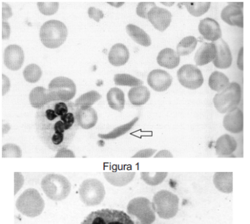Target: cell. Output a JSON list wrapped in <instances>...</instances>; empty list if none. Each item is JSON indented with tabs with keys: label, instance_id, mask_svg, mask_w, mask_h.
Returning <instances> with one entry per match:
<instances>
[{
	"label": "cell",
	"instance_id": "7c38bea8",
	"mask_svg": "<svg viewBox=\"0 0 250 224\" xmlns=\"http://www.w3.org/2000/svg\"><path fill=\"white\" fill-rule=\"evenodd\" d=\"M3 58V61L7 68L11 71H18L22 67L24 62L23 49L20 45H9L5 49Z\"/></svg>",
	"mask_w": 250,
	"mask_h": 224
},
{
	"label": "cell",
	"instance_id": "83f0119b",
	"mask_svg": "<svg viewBox=\"0 0 250 224\" xmlns=\"http://www.w3.org/2000/svg\"><path fill=\"white\" fill-rule=\"evenodd\" d=\"M126 32L129 37L138 44L145 47L151 45V40L148 34L138 26L132 24H128L126 26Z\"/></svg>",
	"mask_w": 250,
	"mask_h": 224
},
{
	"label": "cell",
	"instance_id": "2e32d148",
	"mask_svg": "<svg viewBox=\"0 0 250 224\" xmlns=\"http://www.w3.org/2000/svg\"><path fill=\"white\" fill-rule=\"evenodd\" d=\"M198 30L204 39L209 41H217L222 36L220 25L217 20L211 18H206L201 20Z\"/></svg>",
	"mask_w": 250,
	"mask_h": 224
},
{
	"label": "cell",
	"instance_id": "1f68e13d",
	"mask_svg": "<svg viewBox=\"0 0 250 224\" xmlns=\"http://www.w3.org/2000/svg\"><path fill=\"white\" fill-rule=\"evenodd\" d=\"M198 40L192 36L184 38L177 46V53L179 56H186L190 54L196 49Z\"/></svg>",
	"mask_w": 250,
	"mask_h": 224
},
{
	"label": "cell",
	"instance_id": "8d00e7d4",
	"mask_svg": "<svg viewBox=\"0 0 250 224\" xmlns=\"http://www.w3.org/2000/svg\"><path fill=\"white\" fill-rule=\"evenodd\" d=\"M114 81L117 85L135 87L143 84V81L128 74H117L114 77Z\"/></svg>",
	"mask_w": 250,
	"mask_h": 224
},
{
	"label": "cell",
	"instance_id": "ac0fdd59",
	"mask_svg": "<svg viewBox=\"0 0 250 224\" xmlns=\"http://www.w3.org/2000/svg\"><path fill=\"white\" fill-rule=\"evenodd\" d=\"M221 19L223 21L231 26H237L243 28V11L236 5H227L221 12Z\"/></svg>",
	"mask_w": 250,
	"mask_h": 224
},
{
	"label": "cell",
	"instance_id": "6da1fadb",
	"mask_svg": "<svg viewBox=\"0 0 250 224\" xmlns=\"http://www.w3.org/2000/svg\"><path fill=\"white\" fill-rule=\"evenodd\" d=\"M77 112L71 102H52L39 109L35 116L36 130L48 149L58 152L71 145L79 128Z\"/></svg>",
	"mask_w": 250,
	"mask_h": 224
},
{
	"label": "cell",
	"instance_id": "c3c4849f",
	"mask_svg": "<svg viewBox=\"0 0 250 224\" xmlns=\"http://www.w3.org/2000/svg\"><path fill=\"white\" fill-rule=\"evenodd\" d=\"M154 157L155 158H162V157L172 158V157H173V154L170 153V151H167V150H162V151L158 152Z\"/></svg>",
	"mask_w": 250,
	"mask_h": 224
},
{
	"label": "cell",
	"instance_id": "836d02e7",
	"mask_svg": "<svg viewBox=\"0 0 250 224\" xmlns=\"http://www.w3.org/2000/svg\"><path fill=\"white\" fill-rule=\"evenodd\" d=\"M182 4L185 5L190 14L196 17L205 14L211 7L210 2H186L182 3Z\"/></svg>",
	"mask_w": 250,
	"mask_h": 224
},
{
	"label": "cell",
	"instance_id": "ba28073f",
	"mask_svg": "<svg viewBox=\"0 0 250 224\" xmlns=\"http://www.w3.org/2000/svg\"><path fill=\"white\" fill-rule=\"evenodd\" d=\"M81 224H135L130 216L121 210L109 208L92 212Z\"/></svg>",
	"mask_w": 250,
	"mask_h": 224
},
{
	"label": "cell",
	"instance_id": "d590c367",
	"mask_svg": "<svg viewBox=\"0 0 250 224\" xmlns=\"http://www.w3.org/2000/svg\"><path fill=\"white\" fill-rule=\"evenodd\" d=\"M42 75L41 67L36 64H30L26 66L23 71V77L26 81L36 83L40 81Z\"/></svg>",
	"mask_w": 250,
	"mask_h": 224
},
{
	"label": "cell",
	"instance_id": "ab89813d",
	"mask_svg": "<svg viewBox=\"0 0 250 224\" xmlns=\"http://www.w3.org/2000/svg\"><path fill=\"white\" fill-rule=\"evenodd\" d=\"M155 6L154 2H140L136 7V13L140 17L147 20L149 11Z\"/></svg>",
	"mask_w": 250,
	"mask_h": 224
},
{
	"label": "cell",
	"instance_id": "ee69618b",
	"mask_svg": "<svg viewBox=\"0 0 250 224\" xmlns=\"http://www.w3.org/2000/svg\"><path fill=\"white\" fill-rule=\"evenodd\" d=\"M2 11H1V16H2L3 21H6V20L12 17V9L11 7L6 3L2 2Z\"/></svg>",
	"mask_w": 250,
	"mask_h": 224
},
{
	"label": "cell",
	"instance_id": "60d3db41",
	"mask_svg": "<svg viewBox=\"0 0 250 224\" xmlns=\"http://www.w3.org/2000/svg\"><path fill=\"white\" fill-rule=\"evenodd\" d=\"M88 14L90 19L95 20L96 22H100V20L104 17L103 11L94 7L88 9Z\"/></svg>",
	"mask_w": 250,
	"mask_h": 224
},
{
	"label": "cell",
	"instance_id": "e575fe53",
	"mask_svg": "<svg viewBox=\"0 0 250 224\" xmlns=\"http://www.w3.org/2000/svg\"><path fill=\"white\" fill-rule=\"evenodd\" d=\"M167 172H142V180L147 185L156 186L160 185L167 176Z\"/></svg>",
	"mask_w": 250,
	"mask_h": 224
},
{
	"label": "cell",
	"instance_id": "5bb4252c",
	"mask_svg": "<svg viewBox=\"0 0 250 224\" xmlns=\"http://www.w3.org/2000/svg\"><path fill=\"white\" fill-rule=\"evenodd\" d=\"M147 20L155 29L164 32L169 26L172 21V14L166 9L155 6L149 11Z\"/></svg>",
	"mask_w": 250,
	"mask_h": 224
},
{
	"label": "cell",
	"instance_id": "7bdbcfd3",
	"mask_svg": "<svg viewBox=\"0 0 250 224\" xmlns=\"http://www.w3.org/2000/svg\"><path fill=\"white\" fill-rule=\"evenodd\" d=\"M24 183V178L22 174L19 172L15 173V195L18 193L19 190L22 187Z\"/></svg>",
	"mask_w": 250,
	"mask_h": 224
},
{
	"label": "cell",
	"instance_id": "9c48e42d",
	"mask_svg": "<svg viewBox=\"0 0 250 224\" xmlns=\"http://www.w3.org/2000/svg\"><path fill=\"white\" fill-rule=\"evenodd\" d=\"M81 200L88 206H97L105 198V190L100 180L90 178L83 182L79 187Z\"/></svg>",
	"mask_w": 250,
	"mask_h": 224
},
{
	"label": "cell",
	"instance_id": "52a82bcc",
	"mask_svg": "<svg viewBox=\"0 0 250 224\" xmlns=\"http://www.w3.org/2000/svg\"><path fill=\"white\" fill-rule=\"evenodd\" d=\"M50 102H68L75 96L77 88L75 82L69 78H55L50 81L48 89Z\"/></svg>",
	"mask_w": 250,
	"mask_h": 224
},
{
	"label": "cell",
	"instance_id": "f1b7e54d",
	"mask_svg": "<svg viewBox=\"0 0 250 224\" xmlns=\"http://www.w3.org/2000/svg\"><path fill=\"white\" fill-rule=\"evenodd\" d=\"M107 100L109 107L115 111H122L125 105L124 92L118 88H113L107 94Z\"/></svg>",
	"mask_w": 250,
	"mask_h": 224
},
{
	"label": "cell",
	"instance_id": "4316f807",
	"mask_svg": "<svg viewBox=\"0 0 250 224\" xmlns=\"http://www.w3.org/2000/svg\"><path fill=\"white\" fill-rule=\"evenodd\" d=\"M232 172H217L214 174L213 183L218 190L227 193H232Z\"/></svg>",
	"mask_w": 250,
	"mask_h": 224
},
{
	"label": "cell",
	"instance_id": "b9f144b4",
	"mask_svg": "<svg viewBox=\"0 0 250 224\" xmlns=\"http://www.w3.org/2000/svg\"><path fill=\"white\" fill-rule=\"evenodd\" d=\"M156 152V150L152 149H146L141 150L132 157V158H149L152 157Z\"/></svg>",
	"mask_w": 250,
	"mask_h": 224
},
{
	"label": "cell",
	"instance_id": "7a4b0ae2",
	"mask_svg": "<svg viewBox=\"0 0 250 224\" xmlns=\"http://www.w3.org/2000/svg\"><path fill=\"white\" fill-rule=\"evenodd\" d=\"M41 187L45 195L54 201L64 200L71 190L69 180L59 174H49L44 176L41 182Z\"/></svg>",
	"mask_w": 250,
	"mask_h": 224
},
{
	"label": "cell",
	"instance_id": "cb8c5ba5",
	"mask_svg": "<svg viewBox=\"0 0 250 224\" xmlns=\"http://www.w3.org/2000/svg\"><path fill=\"white\" fill-rule=\"evenodd\" d=\"M150 92L145 85H138L130 89L128 96L132 105L140 107L146 103L150 98Z\"/></svg>",
	"mask_w": 250,
	"mask_h": 224
},
{
	"label": "cell",
	"instance_id": "f6af8a7d",
	"mask_svg": "<svg viewBox=\"0 0 250 224\" xmlns=\"http://www.w3.org/2000/svg\"><path fill=\"white\" fill-rule=\"evenodd\" d=\"M10 88V81L4 75H1V95L4 96Z\"/></svg>",
	"mask_w": 250,
	"mask_h": 224
},
{
	"label": "cell",
	"instance_id": "4dcf8cb0",
	"mask_svg": "<svg viewBox=\"0 0 250 224\" xmlns=\"http://www.w3.org/2000/svg\"><path fill=\"white\" fill-rule=\"evenodd\" d=\"M102 98V95L95 90L90 91L82 95L76 100L75 105L78 109L91 107L96 102Z\"/></svg>",
	"mask_w": 250,
	"mask_h": 224
},
{
	"label": "cell",
	"instance_id": "681fc988",
	"mask_svg": "<svg viewBox=\"0 0 250 224\" xmlns=\"http://www.w3.org/2000/svg\"><path fill=\"white\" fill-rule=\"evenodd\" d=\"M243 47H241L239 51V54H238V60H237V65L238 68L241 71H243Z\"/></svg>",
	"mask_w": 250,
	"mask_h": 224
},
{
	"label": "cell",
	"instance_id": "7dc6e473",
	"mask_svg": "<svg viewBox=\"0 0 250 224\" xmlns=\"http://www.w3.org/2000/svg\"><path fill=\"white\" fill-rule=\"evenodd\" d=\"M10 26L7 21H2V32L1 37L3 40H7L10 37Z\"/></svg>",
	"mask_w": 250,
	"mask_h": 224
},
{
	"label": "cell",
	"instance_id": "8992f818",
	"mask_svg": "<svg viewBox=\"0 0 250 224\" xmlns=\"http://www.w3.org/2000/svg\"><path fill=\"white\" fill-rule=\"evenodd\" d=\"M241 87L236 82L229 83L213 98V103L219 113L224 114L235 109L241 100Z\"/></svg>",
	"mask_w": 250,
	"mask_h": 224
},
{
	"label": "cell",
	"instance_id": "44dd1931",
	"mask_svg": "<svg viewBox=\"0 0 250 224\" xmlns=\"http://www.w3.org/2000/svg\"><path fill=\"white\" fill-rule=\"evenodd\" d=\"M77 118L79 126L85 130L94 128L98 122V114L92 107L77 109Z\"/></svg>",
	"mask_w": 250,
	"mask_h": 224
},
{
	"label": "cell",
	"instance_id": "e0dca14e",
	"mask_svg": "<svg viewBox=\"0 0 250 224\" xmlns=\"http://www.w3.org/2000/svg\"><path fill=\"white\" fill-rule=\"evenodd\" d=\"M243 112L235 108L225 116L223 126L232 134H239L243 131Z\"/></svg>",
	"mask_w": 250,
	"mask_h": 224
},
{
	"label": "cell",
	"instance_id": "7402d4cb",
	"mask_svg": "<svg viewBox=\"0 0 250 224\" xmlns=\"http://www.w3.org/2000/svg\"><path fill=\"white\" fill-rule=\"evenodd\" d=\"M217 54L214 43H204L195 55V62L197 65L204 66L213 61Z\"/></svg>",
	"mask_w": 250,
	"mask_h": 224
},
{
	"label": "cell",
	"instance_id": "f907efd6",
	"mask_svg": "<svg viewBox=\"0 0 250 224\" xmlns=\"http://www.w3.org/2000/svg\"><path fill=\"white\" fill-rule=\"evenodd\" d=\"M107 3H109V5H112L113 7H120L121 6H122L123 4H124V2H108Z\"/></svg>",
	"mask_w": 250,
	"mask_h": 224
},
{
	"label": "cell",
	"instance_id": "5b68a950",
	"mask_svg": "<svg viewBox=\"0 0 250 224\" xmlns=\"http://www.w3.org/2000/svg\"><path fill=\"white\" fill-rule=\"evenodd\" d=\"M155 212L162 219L168 220L177 215L179 210V199L177 195L167 190L155 193L151 203Z\"/></svg>",
	"mask_w": 250,
	"mask_h": 224
},
{
	"label": "cell",
	"instance_id": "8fae6325",
	"mask_svg": "<svg viewBox=\"0 0 250 224\" xmlns=\"http://www.w3.org/2000/svg\"><path fill=\"white\" fill-rule=\"evenodd\" d=\"M177 77L180 83L186 88L196 90L204 83L202 72L194 64H185L179 68Z\"/></svg>",
	"mask_w": 250,
	"mask_h": 224
},
{
	"label": "cell",
	"instance_id": "816d5d0a",
	"mask_svg": "<svg viewBox=\"0 0 250 224\" xmlns=\"http://www.w3.org/2000/svg\"><path fill=\"white\" fill-rule=\"evenodd\" d=\"M229 4L232 5H236V6L240 7V8H242L243 7V2H236V3H229Z\"/></svg>",
	"mask_w": 250,
	"mask_h": 224
},
{
	"label": "cell",
	"instance_id": "ffe728a7",
	"mask_svg": "<svg viewBox=\"0 0 250 224\" xmlns=\"http://www.w3.org/2000/svg\"><path fill=\"white\" fill-rule=\"evenodd\" d=\"M215 149L218 156H229L237 149V142L230 135H223L216 142Z\"/></svg>",
	"mask_w": 250,
	"mask_h": 224
},
{
	"label": "cell",
	"instance_id": "9a60e30c",
	"mask_svg": "<svg viewBox=\"0 0 250 224\" xmlns=\"http://www.w3.org/2000/svg\"><path fill=\"white\" fill-rule=\"evenodd\" d=\"M214 44L217 50L215 58L213 61L214 65L221 69H226L230 67L232 62V57L229 45L222 39L215 41Z\"/></svg>",
	"mask_w": 250,
	"mask_h": 224
},
{
	"label": "cell",
	"instance_id": "74e56055",
	"mask_svg": "<svg viewBox=\"0 0 250 224\" xmlns=\"http://www.w3.org/2000/svg\"><path fill=\"white\" fill-rule=\"evenodd\" d=\"M1 155L3 158H21L22 157L21 149L18 145L13 143H7L1 149Z\"/></svg>",
	"mask_w": 250,
	"mask_h": 224
},
{
	"label": "cell",
	"instance_id": "f546056e",
	"mask_svg": "<svg viewBox=\"0 0 250 224\" xmlns=\"http://www.w3.org/2000/svg\"><path fill=\"white\" fill-rule=\"evenodd\" d=\"M229 83V78L221 72H213L209 77V86L215 92H221L228 86Z\"/></svg>",
	"mask_w": 250,
	"mask_h": 224
},
{
	"label": "cell",
	"instance_id": "4fadbf2b",
	"mask_svg": "<svg viewBox=\"0 0 250 224\" xmlns=\"http://www.w3.org/2000/svg\"><path fill=\"white\" fill-rule=\"evenodd\" d=\"M173 82V78L167 72L155 69L147 76V83L153 90L162 92L167 90Z\"/></svg>",
	"mask_w": 250,
	"mask_h": 224
},
{
	"label": "cell",
	"instance_id": "3957f363",
	"mask_svg": "<svg viewBox=\"0 0 250 224\" xmlns=\"http://www.w3.org/2000/svg\"><path fill=\"white\" fill-rule=\"evenodd\" d=\"M67 35V26L60 20H48L41 26L40 30L42 43L50 49H56L63 44Z\"/></svg>",
	"mask_w": 250,
	"mask_h": 224
},
{
	"label": "cell",
	"instance_id": "f5cc1de1",
	"mask_svg": "<svg viewBox=\"0 0 250 224\" xmlns=\"http://www.w3.org/2000/svg\"><path fill=\"white\" fill-rule=\"evenodd\" d=\"M162 4L166 5V6L170 7L173 6L175 3L170 2V3H166V2H162Z\"/></svg>",
	"mask_w": 250,
	"mask_h": 224
},
{
	"label": "cell",
	"instance_id": "d6986e66",
	"mask_svg": "<svg viewBox=\"0 0 250 224\" xmlns=\"http://www.w3.org/2000/svg\"><path fill=\"white\" fill-rule=\"evenodd\" d=\"M129 51L123 43H116L113 45L109 54L108 60L109 63L115 66L125 65L129 60Z\"/></svg>",
	"mask_w": 250,
	"mask_h": 224
},
{
	"label": "cell",
	"instance_id": "603a6c76",
	"mask_svg": "<svg viewBox=\"0 0 250 224\" xmlns=\"http://www.w3.org/2000/svg\"><path fill=\"white\" fill-rule=\"evenodd\" d=\"M157 62L162 67L173 69L179 66L180 56L174 49L165 48L159 53Z\"/></svg>",
	"mask_w": 250,
	"mask_h": 224
},
{
	"label": "cell",
	"instance_id": "30bf717a",
	"mask_svg": "<svg viewBox=\"0 0 250 224\" xmlns=\"http://www.w3.org/2000/svg\"><path fill=\"white\" fill-rule=\"evenodd\" d=\"M127 212L130 215L136 216L140 224H152L156 218L150 201L145 197L132 199L128 203Z\"/></svg>",
	"mask_w": 250,
	"mask_h": 224
},
{
	"label": "cell",
	"instance_id": "bcb514c9",
	"mask_svg": "<svg viewBox=\"0 0 250 224\" xmlns=\"http://www.w3.org/2000/svg\"><path fill=\"white\" fill-rule=\"evenodd\" d=\"M56 158H62V157H70V158H75V155L71 150L68 149H62L57 152Z\"/></svg>",
	"mask_w": 250,
	"mask_h": 224
},
{
	"label": "cell",
	"instance_id": "d6a6232c",
	"mask_svg": "<svg viewBox=\"0 0 250 224\" xmlns=\"http://www.w3.org/2000/svg\"><path fill=\"white\" fill-rule=\"evenodd\" d=\"M139 118L135 117L130 122L127 124L122 125V126L117 127L111 132L105 134H98V137L103 140H113L116 139L121 136L127 133L128 131L131 130L132 127L134 126L136 122L138 121Z\"/></svg>",
	"mask_w": 250,
	"mask_h": 224
},
{
	"label": "cell",
	"instance_id": "f35d334b",
	"mask_svg": "<svg viewBox=\"0 0 250 224\" xmlns=\"http://www.w3.org/2000/svg\"><path fill=\"white\" fill-rule=\"evenodd\" d=\"M37 5L40 12L48 16L57 13L59 8L58 2H39Z\"/></svg>",
	"mask_w": 250,
	"mask_h": 224
},
{
	"label": "cell",
	"instance_id": "d4e9b609",
	"mask_svg": "<svg viewBox=\"0 0 250 224\" xmlns=\"http://www.w3.org/2000/svg\"><path fill=\"white\" fill-rule=\"evenodd\" d=\"M135 172H104V176L111 185L115 187H123L126 185L133 180Z\"/></svg>",
	"mask_w": 250,
	"mask_h": 224
},
{
	"label": "cell",
	"instance_id": "484cf974",
	"mask_svg": "<svg viewBox=\"0 0 250 224\" xmlns=\"http://www.w3.org/2000/svg\"><path fill=\"white\" fill-rule=\"evenodd\" d=\"M29 100L32 107L42 109L50 102L48 90L41 86L36 87L30 93Z\"/></svg>",
	"mask_w": 250,
	"mask_h": 224
},
{
	"label": "cell",
	"instance_id": "277c9868",
	"mask_svg": "<svg viewBox=\"0 0 250 224\" xmlns=\"http://www.w3.org/2000/svg\"><path fill=\"white\" fill-rule=\"evenodd\" d=\"M45 203L37 189L30 188L19 197L16 208L19 212L29 218H35L42 213Z\"/></svg>",
	"mask_w": 250,
	"mask_h": 224
}]
</instances>
